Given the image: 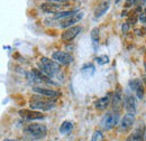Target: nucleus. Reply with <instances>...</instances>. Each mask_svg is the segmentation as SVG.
<instances>
[{
  "instance_id": "obj_27",
  "label": "nucleus",
  "mask_w": 146,
  "mask_h": 141,
  "mask_svg": "<svg viewBox=\"0 0 146 141\" xmlns=\"http://www.w3.org/2000/svg\"><path fill=\"white\" fill-rule=\"evenodd\" d=\"M129 26L130 25H128L127 22H125L124 25H123V27H121V29H123V33H126L128 29H129Z\"/></svg>"
},
{
  "instance_id": "obj_13",
  "label": "nucleus",
  "mask_w": 146,
  "mask_h": 141,
  "mask_svg": "<svg viewBox=\"0 0 146 141\" xmlns=\"http://www.w3.org/2000/svg\"><path fill=\"white\" fill-rule=\"evenodd\" d=\"M40 10L44 11V13H47V14H58L62 10V6L60 5H56V3H52V2H45V3H42L40 5Z\"/></svg>"
},
{
  "instance_id": "obj_8",
  "label": "nucleus",
  "mask_w": 146,
  "mask_h": 141,
  "mask_svg": "<svg viewBox=\"0 0 146 141\" xmlns=\"http://www.w3.org/2000/svg\"><path fill=\"white\" fill-rule=\"evenodd\" d=\"M19 115L27 120V121H34V120H42L45 118L44 114H42V112H38L35 110H20L18 112Z\"/></svg>"
},
{
  "instance_id": "obj_30",
  "label": "nucleus",
  "mask_w": 146,
  "mask_h": 141,
  "mask_svg": "<svg viewBox=\"0 0 146 141\" xmlns=\"http://www.w3.org/2000/svg\"><path fill=\"white\" fill-rule=\"evenodd\" d=\"M119 1H121V0H115V2H116V3H118Z\"/></svg>"
},
{
  "instance_id": "obj_14",
  "label": "nucleus",
  "mask_w": 146,
  "mask_h": 141,
  "mask_svg": "<svg viewBox=\"0 0 146 141\" xmlns=\"http://www.w3.org/2000/svg\"><path fill=\"white\" fill-rule=\"evenodd\" d=\"M111 95H112V93H107L105 96H102L99 100H97V102L94 103V106L98 110H101V111L105 110V109H107L110 105L111 101H112V96Z\"/></svg>"
},
{
  "instance_id": "obj_11",
  "label": "nucleus",
  "mask_w": 146,
  "mask_h": 141,
  "mask_svg": "<svg viewBox=\"0 0 146 141\" xmlns=\"http://www.w3.org/2000/svg\"><path fill=\"white\" fill-rule=\"evenodd\" d=\"M83 13H79V14H76V15H74V16H71V17H68L65 18V19H62L61 21H60V27L61 28H70V27H72V25H75V24H78L82 18H83Z\"/></svg>"
},
{
  "instance_id": "obj_19",
  "label": "nucleus",
  "mask_w": 146,
  "mask_h": 141,
  "mask_svg": "<svg viewBox=\"0 0 146 141\" xmlns=\"http://www.w3.org/2000/svg\"><path fill=\"white\" fill-rule=\"evenodd\" d=\"M91 42L93 49L96 51L99 46V28H93L91 30Z\"/></svg>"
},
{
  "instance_id": "obj_7",
  "label": "nucleus",
  "mask_w": 146,
  "mask_h": 141,
  "mask_svg": "<svg viewBox=\"0 0 146 141\" xmlns=\"http://www.w3.org/2000/svg\"><path fill=\"white\" fill-rule=\"evenodd\" d=\"M135 123V114H131V113H127L123 117V119L120 120L119 122V128H118V131L119 132H126L128 131L133 125Z\"/></svg>"
},
{
  "instance_id": "obj_32",
  "label": "nucleus",
  "mask_w": 146,
  "mask_h": 141,
  "mask_svg": "<svg viewBox=\"0 0 146 141\" xmlns=\"http://www.w3.org/2000/svg\"><path fill=\"white\" fill-rule=\"evenodd\" d=\"M145 141H146V130H145Z\"/></svg>"
},
{
  "instance_id": "obj_18",
  "label": "nucleus",
  "mask_w": 146,
  "mask_h": 141,
  "mask_svg": "<svg viewBox=\"0 0 146 141\" xmlns=\"http://www.w3.org/2000/svg\"><path fill=\"white\" fill-rule=\"evenodd\" d=\"M73 130V123L71 121H64L63 123L61 124L60 127V133L63 134V136H66V134H70Z\"/></svg>"
},
{
  "instance_id": "obj_9",
  "label": "nucleus",
  "mask_w": 146,
  "mask_h": 141,
  "mask_svg": "<svg viewBox=\"0 0 146 141\" xmlns=\"http://www.w3.org/2000/svg\"><path fill=\"white\" fill-rule=\"evenodd\" d=\"M33 92L37 93L38 95H42V96H45V98H48V99H54V100L61 95L60 91H55V90L47 88H39V86H34Z\"/></svg>"
},
{
  "instance_id": "obj_2",
  "label": "nucleus",
  "mask_w": 146,
  "mask_h": 141,
  "mask_svg": "<svg viewBox=\"0 0 146 141\" xmlns=\"http://www.w3.org/2000/svg\"><path fill=\"white\" fill-rule=\"evenodd\" d=\"M38 70L44 73L48 77H54L56 74L60 73V64L55 61H51L47 57H42L38 62Z\"/></svg>"
},
{
  "instance_id": "obj_31",
  "label": "nucleus",
  "mask_w": 146,
  "mask_h": 141,
  "mask_svg": "<svg viewBox=\"0 0 146 141\" xmlns=\"http://www.w3.org/2000/svg\"><path fill=\"white\" fill-rule=\"evenodd\" d=\"M144 67H145V70H146V62L144 63Z\"/></svg>"
},
{
  "instance_id": "obj_3",
  "label": "nucleus",
  "mask_w": 146,
  "mask_h": 141,
  "mask_svg": "<svg viewBox=\"0 0 146 141\" xmlns=\"http://www.w3.org/2000/svg\"><path fill=\"white\" fill-rule=\"evenodd\" d=\"M119 119H120L119 111L111 110L109 112H107L102 117V119H101V127H102V129H105V130L113 129L116 125L119 124Z\"/></svg>"
},
{
  "instance_id": "obj_6",
  "label": "nucleus",
  "mask_w": 146,
  "mask_h": 141,
  "mask_svg": "<svg viewBox=\"0 0 146 141\" xmlns=\"http://www.w3.org/2000/svg\"><path fill=\"white\" fill-rule=\"evenodd\" d=\"M52 58L56 63H58L61 65H70L73 62L72 55L70 53H66V52H62V51L54 52L53 55H52Z\"/></svg>"
},
{
  "instance_id": "obj_16",
  "label": "nucleus",
  "mask_w": 146,
  "mask_h": 141,
  "mask_svg": "<svg viewBox=\"0 0 146 141\" xmlns=\"http://www.w3.org/2000/svg\"><path fill=\"white\" fill-rule=\"evenodd\" d=\"M79 9H72V10H65V11H61L58 14H56L54 17L55 20H58V19H65L68 17H71V16H74L76 14H79Z\"/></svg>"
},
{
  "instance_id": "obj_5",
  "label": "nucleus",
  "mask_w": 146,
  "mask_h": 141,
  "mask_svg": "<svg viewBox=\"0 0 146 141\" xmlns=\"http://www.w3.org/2000/svg\"><path fill=\"white\" fill-rule=\"evenodd\" d=\"M81 32H82V27H81V26H73V27H70V28L65 29V30L62 33L61 39H62V42H64V43H70V42H72L73 39L79 35Z\"/></svg>"
},
{
  "instance_id": "obj_4",
  "label": "nucleus",
  "mask_w": 146,
  "mask_h": 141,
  "mask_svg": "<svg viewBox=\"0 0 146 141\" xmlns=\"http://www.w3.org/2000/svg\"><path fill=\"white\" fill-rule=\"evenodd\" d=\"M25 132L35 139H43L47 134V128L45 124L32 123L25 128Z\"/></svg>"
},
{
  "instance_id": "obj_25",
  "label": "nucleus",
  "mask_w": 146,
  "mask_h": 141,
  "mask_svg": "<svg viewBox=\"0 0 146 141\" xmlns=\"http://www.w3.org/2000/svg\"><path fill=\"white\" fill-rule=\"evenodd\" d=\"M138 20H139L142 24H146V9L141 13V15H139V17H138Z\"/></svg>"
},
{
  "instance_id": "obj_10",
  "label": "nucleus",
  "mask_w": 146,
  "mask_h": 141,
  "mask_svg": "<svg viewBox=\"0 0 146 141\" xmlns=\"http://www.w3.org/2000/svg\"><path fill=\"white\" fill-rule=\"evenodd\" d=\"M145 130L144 124H139L126 139V141H145Z\"/></svg>"
},
{
  "instance_id": "obj_29",
  "label": "nucleus",
  "mask_w": 146,
  "mask_h": 141,
  "mask_svg": "<svg viewBox=\"0 0 146 141\" xmlns=\"http://www.w3.org/2000/svg\"><path fill=\"white\" fill-rule=\"evenodd\" d=\"M3 141H18V140H14V139H5Z\"/></svg>"
},
{
  "instance_id": "obj_23",
  "label": "nucleus",
  "mask_w": 146,
  "mask_h": 141,
  "mask_svg": "<svg viewBox=\"0 0 146 141\" xmlns=\"http://www.w3.org/2000/svg\"><path fill=\"white\" fill-rule=\"evenodd\" d=\"M135 94H136V96H137L139 100H143V99H144V95H145V86H144V84H142L139 88L136 90Z\"/></svg>"
},
{
  "instance_id": "obj_21",
  "label": "nucleus",
  "mask_w": 146,
  "mask_h": 141,
  "mask_svg": "<svg viewBox=\"0 0 146 141\" xmlns=\"http://www.w3.org/2000/svg\"><path fill=\"white\" fill-rule=\"evenodd\" d=\"M91 141H105V134L100 130H96L91 137Z\"/></svg>"
},
{
  "instance_id": "obj_33",
  "label": "nucleus",
  "mask_w": 146,
  "mask_h": 141,
  "mask_svg": "<svg viewBox=\"0 0 146 141\" xmlns=\"http://www.w3.org/2000/svg\"><path fill=\"white\" fill-rule=\"evenodd\" d=\"M141 1H146V0H141Z\"/></svg>"
},
{
  "instance_id": "obj_12",
  "label": "nucleus",
  "mask_w": 146,
  "mask_h": 141,
  "mask_svg": "<svg viewBox=\"0 0 146 141\" xmlns=\"http://www.w3.org/2000/svg\"><path fill=\"white\" fill-rule=\"evenodd\" d=\"M124 105H125L127 113L135 114L136 111H137V100H136V98L134 95H130V94L126 95L125 99H124Z\"/></svg>"
},
{
  "instance_id": "obj_1",
  "label": "nucleus",
  "mask_w": 146,
  "mask_h": 141,
  "mask_svg": "<svg viewBox=\"0 0 146 141\" xmlns=\"http://www.w3.org/2000/svg\"><path fill=\"white\" fill-rule=\"evenodd\" d=\"M56 101L54 99H48L40 95H34L29 100V107L32 110H38V111H50L55 107Z\"/></svg>"
},
{
  "instance_id": "obj_15",
  "label": "nucleus",
  "mask_w": 146,
  "mask_h": 141,
  "mask_svg": "<svg viewBox=\"0 0 146 141\" xmlns=\"http://www.w3.org/2000/svg\"><path fill=\"white\" fill-rule=\"evenodd\" d=\"M109 9V2L108 1H104L101 2L94 10V17L96 18H100L101 16H104Z\"/></svg>"
},
{
  "instance_id": "obj_22",
  "label": "nucleus",
  "mask_w": 146,
  "mask_h": 141,
  "mask_svg": "<svg viewBox=\"0 0 146 141\" xmlns=\"http://www.w3.org/2000/svg\"><path fill=\"white\" fill-rule=\"evenodd\" d=\"M99 65H105V64H108L110 62L109 57L107 55H101V56H97L96 59H94Z\"/></svg>"
},
{
  "instance_id": "obj_24",
  "label": "nucleus",
  "mask_w": 146,
  "mask_h": 141,
  "mask_svg": "<svg viewBox=\"0 0 146 141\" xmlns=\"http://www.w3.org/2000/svg\"><path fill=\"white\" fill-rule=\"evenodd\" d=\"M69 0H47V2H52V3H56V5H60V6H63V5H66Z\"/></svg>"
},
{
  "instance_id": "obj_28",
  "label": "nucleus",
  "mask_w": 146,
  "mask_h": 141,
  "mask_svg": "<svg viewBox=\"0 0 146 141\" xmlns=\"http://www.w3.org/2000/svg\"><path fill=\"white\" fill-rule=\"evenodd\" d=\"M143 84H144V86H145V88H146V75L144 76V78H143Z\"/></svg>"
},
{
  "instance_id": "obj_26",
  "label": "nucleus",
  "mask_w": 146,
  "mask_h": 141,
  "mask_svg": "<svg viewBox=\"0 0 146 141\" xmlns=\"http://www.w3.org/2000/svg\"><path fill=\"white\" fill-rule=\"evenodd\" d=\"M138 0H126L125 2V8H130L131 6H134Z\"/></svg>"
},
{
  "instance_id": "obj_20",
  "label": "nucleus",
  "mask_w": 146,
  "mask_h": 141,
  "mask_svg": "<svg viewBox=\"0 0 146 141\" xmlns=\"http://www.w3.org/2000/svg\"><path fill=\"white\" fill-rule=\"evenodd\" d=\"M143 84V81H141L139 78H131L129 82H128V86L131 91L136 92V90L139 88L141 85Z\"/></svg>"
},
{
  "instance_id": "obj_17",
  "label": "nucleus",
  "mask_w": 146,
  "mask_h": 141,
  "mask_svg": "<svg viewBox=\"0 0 146 141\" xmlns=\"http://www.w3.org/2000/svg\"><path fill=\"white\" fill-rule=\"evenodd\" d=\"M81 73H82L84 76L90 77V76H92V75L96 73V67H94V65H93L92 63H87V64H84V65L81 67Z\"/></svg>"
}]
</instances>
